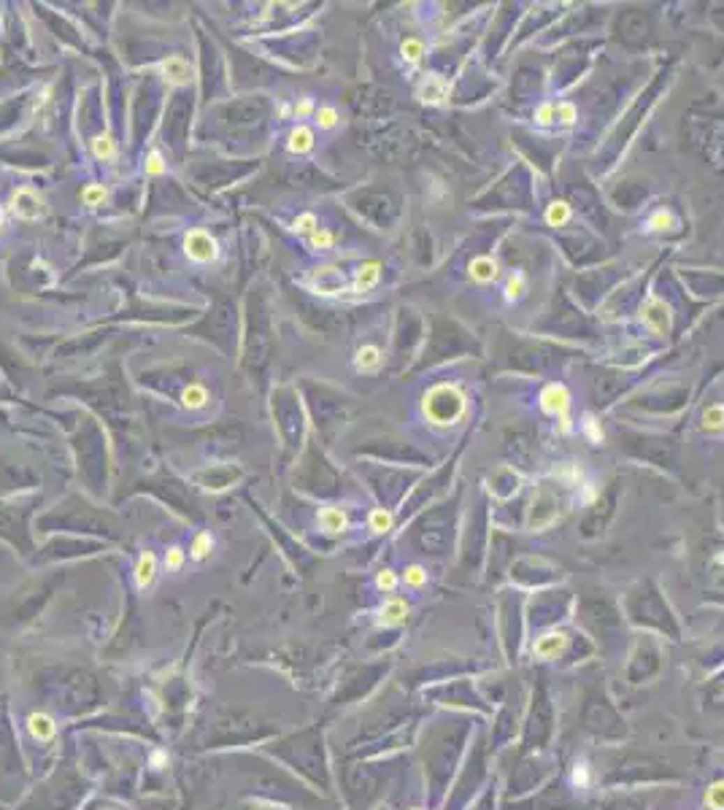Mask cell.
I'll list each match as a JSON object with an SVG mask.
<instances>
[{
	"instance_id": "cell-1",
	"label": "cell",
	"mask_w": 724,
	"mask_h": 810,
	"mask_svg": "<svg viewBox=\"0 0 724 810\" xmlns=\"http://www.w3.org/2000/svg\"><path fill=\"white\" fill-rule=\"evenodd\" d=\"M41 688L52 700V705L65 713H84L95 708L101 697V686L95 675L79 668H54L43 672Z\"/></svg>"
},
{
	"instance_id": "cell-2",
	"label": "cell",
	"mask_w": 724,
	"mask_h": 810,
	"mask_svg": "<svg viewBox=\"0 0 724 810\" xmlns=\"http://www.w3.org/2000/svg\"><path fill=\"white\" fill-rule=\"evenodd\" d=\"M322 743L313 740V732H306V735H295L290 740H284L281 746H276L273 753H279L287 765H292L295 770L311 775V781H322L325 783V762H322Z\"/></svg>"
},
{
	"instance_id": "cell-3",
	"label": "cell",
	"mask_w": 724,
	"mask_h": 810,
	"mask_svg": "<svg viewBox=\"0 0 724 810\" xmlns=\"http://www.w3.org/2000/svg\"><path fill=\"white\" fill-rule=\"evenodd\" d=\"M270 735L268 727L257 724L254 719H249L244 713H228L216 721L214 727V735H211V743H219V746H230V743H246V740H260Z\"/></svg>"
},
{
	"instance_id": "cell-4",
	"label": "cell",
	"mask_w": 724,
	"mask_h": 810,
	"mask_svg": "<svg viewBox=\"0 0 724 810\" xmlns=\"http://www.w3.org/2000/svg\"><path fill=\"white\" fill-rule=\"evenodd\" d=\"M184 254L192 263H214L219 257V243L208 230L195 227L184 235Z\"/></svg>"
},
{
	"instance_id": "cell-5",
	"label": "cell",
	"mask_w": 724,
	"mask_h": 810,
	"mask_svg": "<svg viewBox=\"0 0 724 810\" xmlns=\"http://www.w3.org/2000/svg\"><path fill=\"white\" fill-rule=\"evenodd\" d=\"M11 211H14V216H20L24 222H38L43 216V198L38 192H33L30 186H22L11 198Z\"/></svg>"
},
{
	"instance_id": "cell-6",
	"label": "cell",
	"mask_w": 724,
	"mask_h": 810,
	"mask_svg": "<svg viewBox=\"0 0 724 810\" xmlns=\"http://www.w3.org/2000/svg\"><path fill=\"white\" fill-rule=\"evenodd\" d=\"M540 408H543L546 413H552V416H562V413H568V408H570V392H568L562 384L543 386V392H540Z\"/></svg>"
},
{
	"instance_id": "cell-7",
	"label": "cell",
	"mask_w": 724,
	"mask_h": 810,
	"mask_svg": "<svg viewBox=\"0 0 724 810\" xmlns=\"http://www.w3.org/2000/svg\"><path fill=\"white\" fill-rule=\"evenodd\" d=\"M160 73H163V79H165L168 84H173V87H184V84L192 81V65H189L182 54H170V57L163 60V65H160Z\"/></svg>"
},
{
	"instance_id": "cell-8",
	"label": "cell",
	"mask_w": 724,
	"mask_h": 810,
	"mask_svg": "<svg viewBox=\"0 0 724 810\" xmlns=\"http://www.w3.org/2000/svg\"><path fill=\"white\" fill-rule=\"evenodd\" d=\"M641 319L649 324L654 332H665V330L670 327V314H667V305H665L663 300H657V297H651L649 303L643 305Z\"/></svg>"
},
{
	"instance_id": "cell-9",
	"label": "cell",
	"mask_w": 724,
	"mask_h": 810,
	"mask_svg": "<svg viewBox=\"0 0 724 810\" xmlns=\"http://www.w3.org/2000/svg\"><path fill=\"white\" fill-rule=\"evenodd\" d=\"M378 279H381V263H376V260H368V263H362L357 270H354V284L352 289L354 292H371L373 286L378 284Z\"/></svg>"
},
{
	"instance_id": "cell-10",
	"label": "cell",
	"mask_w": 724,
	"mask_h": 810,
	"mask_svg": "<svg viewBox=\"0 0 724 810\" xmlns=\"http://www.w3.org/2000/svg\"><path fill=\"white\" fill-rule=\"evenodd\" d=\"M446 92H449V84L441 79V76H427V79L422 81V87L416 89V98L422 103L438 105V103H443Z\"/></svg>"
},
{
	"instance_id": "cell-11",
	"label": "cell",
	"mask_w": 724,
	"mask_h": 810,
	"mask_svg": "<svg viewBox=\"0 0 724 810\" xmlns=\"http://www.w3.org/2000/svg\"><path fill=\"white\" fill-rule=\"evenodd\" d=\"M311 149H313V130L306 127V124L292 127L290 135H287V152L290 154H306Z\"/></svg>"
},
{
	"instance_id": "cell-12",
	"label": "cell",
	"mask_w": 724,
	"mask_h": 810,
	"mask_svg": "<svg viewBox=\"0 0 724 810\" xmlns=\"http://www.w3.org/2000/svg\"><path fill=\"white\" fill-rule=\"evenodd\" d=\"M381 362H384V354H381V348L378 346H362V348H357V354H354V367L360 370V373H373V370H378L381 367Z\"/></svg>"
},
{
	"instance_id": "cell-13",
	"label": "cell",
	"mask_w": 724,
	"mask_h": 810,
	"mask_svg": "<svg viewBox=\"0 0 724 810\" xmlns=\"http://www.w3.org/2000/svg\"><path fill=\"white\" fill-rule=\"evenodd\" d=\"M468 270H471V279L478 284H489L500 276L497 260H492V257H476V260H471V267Z\"/></svg>"
},
{
	"instance_id": "cell-14",
	"label": "cell",
	"mask_w": 724,
	"mask_h": 810,
	"mask_svg": "<svg viewBox=\"0 0 724 810\" xmlns=\"http://www.w3.org/2000/svg\"><path fill=\"white\" fill-rule=\"evenodd\" d=\"M154 575H157V557H154V551H144L138 557V565H135V584H138V589L149 587L154 581Z\"/></svg>"
},
{
	"instance_id": "cell-15",
	"label": "cell",
	"mask_w": 724,
	"mask_h": 810,
	"mask_svg": "<svg viewBox=\"0 0 724 810\" xmlns=\"http://www.w3.org/2000/svg\"><path fill=\"white\" fill-rule=\"evenodd\" d=\"M319 524L325 526L327 532H343L346 524H349V519H346V513H343L341 508L327 506V508L319 510Z\"/></svg>"
},
{
	"instance_id": "cell-16",
	"label": "cell",
	"mask_w": 724,
	"mask_h": 810,
	"mask_svg": "<svg viewBox=\"0 0 724 810\" xmlns=\"http://www.w3.org/2000/svg\"><path fill=\"white\" fill-rule=\"evenodd\" d=\"M182 403H184V408H189V411H200V408H206L208 389L203 384H189L184 392H182Z\"/></svg>"
},
{
	"instance_id": "cell-17",
	"label": "cell",
	"mask_w": 724,
	"mask_h": 810,
	"mask_svg": "<svg viewBox=\"0 0 724 810\" xmlns=\"http://www.w3.org/2000/svg\"><path fill=\"white\" fill-rule=\"evenodd\" d=\"M92 154H95L98 160L111 162L114 157H117V141H114L108 133H103V135H95V138H92Z\"/></svg>"
},
{
	"instance_id": "cell-18",
	"label": "cell",
	"mask_w": 724,
	"mask_h": 810,
	"mask_svg": "<svg viewBox=\"0 0 724 810\" xmlns=\"http://www.w3.org/2000/svg\"><path fill=\"white\" fill-rule=\"evenodd\" d=\"M546 222L552 227H562V224L570 222V205L565 200H552L549 208H546Z\"/></svg>"
},
{
	"instance_id": "cell-19",
	"label": "cell",
	"mask_w": 724,
	"mask_h": 810,
	"mask_svg": "<svg viewBox=\"0 0 724 810\" xmlns=\"http://www.w3.org/2000/svg\"><path fill=\"white\" fill-rule=\"evenodd\" d=\"M306 243H309L311 251H330L332 246H335V233L327 230V227H319L316 233H311L309 238H306Z\"/></svg>"
},
{
	"instance_id": "cell-20",
	"label": "cell",
	"mask_w": 724,
	"mask_h": 810,
	"mask_svg": "<svg viewBox=\"0 0 724 810\" xmlns=\"http://www.w3.org/2000/svg\"><path fill=\"white\" fill-rule=\"evenodd\" d=\"M505 300L508 303H517V300H522L524 297V292H527V279H524V273H511L508 276V281H505Z\"/></svg>"
},
{
	"instance_id": "cell-21",
	"label": "cell",
	"mask_w": 724,
	"mask_h": 810,
	"mask_svg": "<svg viewBox=\"0 0 724 810\" xmlns=\"http://www.w3.org/2000/svg\"><path fill=\"white\" fill-rule=\"evenodd\" d=\"M27 727H30V732H33V737H38V740H49L52 735H54V724H52V719L49 716H30L27 719Z\"/></svg>"
},
{
	"instance_id": "cell-22",
	"label": "cell",
	"mask_w": 724,
	"mask_h": 810,
	"mask_svg": "<svg viewBox=\"0 0 724 810\" xmlns=\"http://www.w3.org/2000/svg\"><path fill=\"white\" fill-rule=\"evenodd\" d=\"M313 122H316V127H319V130H332V127H338V122H341V114H338V108H335V105H319V108H316V114H313Z\"/></svg>"
},
{
	"instance_id": "cell-23",
	"label": "cell",
	"mask_w": 724,
	"mask_h": 810,
	"mask_svg": "<svg viewBox=\"0 0 724 810\" xmlns=\"http://www.w3.org/2000/svg\"><path fill=\"white\" fill-rule=\"evenodd\" d=\"M105 200H108V192H105L103 184H87L82 189V202L87 208H98Z\"/></svg>"
},
{
	"instance_id": "cell-24",
	"label": "cell",
	"mask_w": 724,
	"mask_h": 810,
	"mask_svg": "<svg viewBox=\"0 0 724 810\" xmlns=\"http://www.w3.org/2000/svg\"><path fill=\"white\" fill-rule=\"evenodd\" d=\"M400 54L408 65H416V62L424 57V40L422 38H406L400 43Z\"/></svg>"
},
{
	"instance_id": "cell-25",
	"label": "cell",
	"mask_w": 724,
	"mask_h": 810,
	"mask_svg": "<svg viewBox=\"0 0 724 810\" xmlns=\"http://www.w3.org/2000/svg\"><path fill=\"white\" fill-rule=\"evenodd\" d=\"M368 524H371L373 532H390V529H392V524H394L392 510H387V508H373Z\"/></svg>"
},
{
	"instance_id": "cell-26",
	"label": "cell",
	"mask_w": 724,
	"mask_h": 810,
	"mask_svg": "<svg viewBox=\"0 0 724 810\" xmlns=\"http://www.w3.org/2000/svg\"><path fill=\"white\" fill-rule=\"evenodd\" d=\"M292 230H295L297 235H306V238H309L311 233L319 230V219H316V214H313V211H303V214H297L295 222H292Z\"/></svg>"
},
{
	"instance_id": "cell-27",
	"label": "cell",
	"mask_w": 724,
	"mask_h": 810,
	"mask_svg": "<svg viewBox=\"0 0 724 810\" xmlns=\"http://www.w3.org/2000/svg\"><path fill=\"white\" fill-rule=\"evenodd\" d=\"M703 427L705 429H711V432H716V429H724V405L722 403H714L708 405L703 411Z\"/></svg>"
},
{
	"instance_id": "cell-28",
	"label": "cell",
	"mask_w": 724,
	"mask_h": 810,
	"mask_svg": "<svg viewBox=\"0 0 724 810\" xmlns=\"http://www.w3.org/2000/svg\"><path fill=\"white\" fill-rule=\"evenodd\" d=\"M211 548H214V538H211V532H198L195 540H192V557H195V559H206L208 554H211Z\"/></svg>"
},
{
	"instance_id": "cell-29",
	"label": "cell",
	"mask_w": 724,
	"mask_h": 810,
	"mask_svg": "<svg viewBox=\"0 0 724 810\" xmlns=\"http://www.w3.org/2000/svg\"><path fill=\"white\" fill-rule=\"evenodd\" d=\"M165 170H168L165 157H163L160 152H149V157H146V162H144L146 176H165Z\"/></svg>"
},
{
	"instance_id": "cell-30",
	"label": "cell",
	"mask_w": 724,
	"mask_h": 810,
	"mask_svg": "<svg viewBox=\"0 0 724 810\" xmlns=\"http://www.w3.org/2000/svg\"><path fill=\"white\" fill-rule=\"evenodd\" d=\"M676 224V216L670 214V211H657V214H651L649 216V230H654V233H663V230H670Z\"/></svg>"
},
{
	"instance_id": "cell-31",
	"label": "cell",
	"mask_w": 724,
	"mask_h": 810,
	"mask_svg": "<svg viewBox=\"0 0 724 810\" xmlns=\"http://www.w3.org/2000/svg\"><path fill=\"white\" fill-rule=\"evenodd\" d=\"M313 114H316V105H313V98H311V95L300 98V101H295V105H292V117H295V119H309V117H313Z\"/></svg>"
},
{
	"instance_id": "cell-32",
	"label": "cell",
	"mask_w": 724,
	"mask_h": 810,
	"mask_svg": "<svg viewBox=\"0 0 724 810\" xmlns=\"http://www.w3.org/2000/svg\"><path fill=\"white\" fill-rule=\"evenodd\" d=\"M381 616H384V621H387V624H392V621H400V619L406 616V603H403V600H390V603L384 605V610H381Z\"/></svg>"
},
{
	"instance_id": "cell-33",
	"label": "cell",
	"mask_w": 724,
	"mask_h": 810,
	"mask_svg": "<svg viewBox=\"0 0 724 810\" xmlns=\"http://www.w3.org/2000/svg\"><path fill=\"white\" fill-rule=\"evenodd\" d=\"M533 117H535V122H538L540 127H549L552 122L557 119V105L554 103H540Z\"/></svg>"
},
{
	"instance_id": "cell-34",
	"label": "cell",
	"mask_w": 724,
	"mask_h": 810,
	"mask_svg": "<svg viewBox=\"0 0 724 810\" xmlns=\"http://www.w3.org/2000/svg\"><path fill=\"white\" fill-rule=\"evenodd\" d=\"M576 117H579V111H576L573 103H557V119L562 122L565 127H570V124L576 122Z\"/></svg>"
},
{
	"instance_id": "cell-35",
	"label": "cell",
	"mask_w": 724,
	"mask_h": 810,
	"mask_svg": "<svg viewBox=\"0 0 724 810\" xmlns=\"http://www.w3.org/2000/svg\"><path fill=\"white\" fill-rule=\"evenodd\" d=\"M581 429L586 432V438L592 441V443H603V429L598 427V422L592 419V416H586L584 419V425H581Z\"/></svg>"
},
{
	"instance_id": "cell-36",
	"label": "cell",
	"mask_w": 724,
	"mask_h": 810,
	"mask_svg": "<svg viewBox=\"0 0 724 810\" xmlns=\"http://www.w3.org/2000/svg\"><path fill=\"white\" fill-rule=\"evenodd\" d=\"M376 587L384 589V591H392V589L397 587V575H394V570H381V573L376 575Z\"/></svg>"
},
{
	"instance_id": "cell-37",
	"label": "cell",
	"mask_w": 724,
	"mask_h": 810,
	"mask_svg": "<svg viewBox=\"0 0 724 810\" xmlns=\"http://www.w3.org/2000/svg\"><path fill=\"white\" fill-rule=\"evenodd\" d=\"M182 565H184V548L173 546L165 554V567H168V570H179Z\"/></svg>"
},
{
	"instance_id": "cell-38",
	"label": "cell",
	"mask_w": 724,
	"mask_h": 810,
	"mask_svg": "<svg viewBox=\"0 0 724 810\" xmlns=\"http://www.w3.org/2000/svg\"><path fill=\"white\" fill-rule=\"evenodd\" d=\"M424 581H427V573H424L419 565H411L408 570H406V584H408V587H422Z\"/></svg>"
},
{
	"instance_id": "cell-39",
	"label": "cell",
	"mask_w": 724,
	"mask_h": 810,
	"mask_svg": "<svg viewBox=\"0 0 724 810\" xmlns=\"http://www.w3.org/2000/svg\"><path fill=\"white\" fill-rule=\"evenodd\" d=\"M557 419H559L557 432H559V435H568V432L573 429V422H570V416H568V413H562V416H557Z\"/></svg>"
},
{
	"instance_id": "cell-40",
	"label": "cell",
	"mask_w": 724,
	"mask_h": 810,
	"mask_svg": "<svg viewBox=\"0 0 724 810\" xmlns=\"http://www.w3.org/2000/svg\"><path fill=\"white\" fill-rule=\"evenodd\" d=\"M0 227H3V211H0Z\"/></svg>"
}]
</instances>
